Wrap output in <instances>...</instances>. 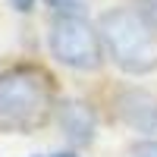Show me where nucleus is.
<instances>
[{"label": "nucleus", "mask_w": 157, "mask_h": 157, "mask_svg": "<svg viewBox=\"0 0 157 157\" xmlns=\"http://www.w3.org/2000/svg\"><path fill=\"white\" fill-rule=\"evenodd\" d=\"M60 126L72 145H88L94 138V116L82 101H66L60 104Z\"/></svg>", "instance_id": "obj_5"}, {"label": "nucleus", "mask_w": 157, "mask_h": 157, "mask_svg": "<svg viewBox=\"0 0 157 157\" xmlns=\"http://www.w3.org/2000/svg\"><path fill=\"white\" fill-rule=\"evenodd\" d=\"M129 157H157V141H138Z\"/></svg>", "instance_id": "obj_8"}, {"label": "nucleus", "mask_w": 157, "mask_h": 157, "mask_svg": "<svg viewBox=\"0 0 157 157\" xmlns=\"http://www.w3.org/2000/svg\"><path fill=\"white\" fill-rule=\"evenodd\" d=\"M120 120L141 135H157V98L141 88H129L116 98Z\"/></svg>", "instance_id": "obj_4"}, {"label": "nucleus", "mask_w": 157, "mask_h": 157, "mask_svg": "<svg viewBox=\"0 0 157 157\" xmlns=\"http://www.w3.org/2000/svg\"><path fill=\"white\" fill-rule=\"evenodd\" d=\"M135 6H138V16L151 29H157V0H135Z\"/></svg>", "instance_id": "obj_7"}, {"label": "nucleus", "mask_w": 157, "mask_h": 157, "mask_svg": "<svg viewBox=\"0 0 157 157\" xmlns=\"http://www.w3.org/2000/svg\"><path fill=\"white\" fill-rule=\"evenodd\" d=\"M54 113V82L41 66L0 72V132H35Z\"/></svg>", "instance_id": "obj_1"}, {"label": "nucleus", "mask_w": 157, "mask_h": 157, "mask_svg": "<svg viewBox=\"0 0 157 157\" xmlns=\"http://www.w3.org/2000/svg\"><path fill=\"white\" fill-rule=\"evenodd\" d=\"M10 6H13V10H19V13H29V10L35 6V0H10Z\"/></svg>", "instance_id": "obj_9"}, {"label": "nucleus", "mask_w": 157, "mask_h": 157, "mask_svg": "<svg viewBox=\"0 0 157 157\" xmlns=\"http://www.w3.org/2000/svg\"><path fill=\"white\" fill-rule=\"evenodd\" d=\"M44 3L57 13V19H63V16H82L88 0H44Z\"/></svg>", "instance_id": "obj_6"}, {"label": "nucleus", "mask_w": 157, "mask_h": 157, "mask_svg": "<svg viewBox=\"0 0 157 157\" xmlns=\"http://www.w3.org/2000/svg\"><path fill=\"white\" fill-rule=\"evenodd\" d=\"M101 41L123 72L148 75L157 69V32L135 10H110L101 16Z\"/></svg>", "instance_id": "obj_2"}, {"label": "nucleus", "mask_w": 157, "mask_h": 157, "mask_svg": "<svg viewBox=\"0 0 157 157\" xmlns=\"http://www.w3.org/2000/svg\"><path fill=\"white\" fill-rule=\"evenodd\" d=\"M50 157H75L72 151H63V154H50Z\"/></svg>", "instance_id": "obj_10"}, {"label": "nucleus", "mask_w": 157, "mask_h": 157, "mask_svg": "<svg viewBox=\"0 0 157 157\" xmlns=\"http://www.w3.org/2000/svg\"><path fill=\"white\" fill-rule=\"evenodd\" d=\"M50 54L69 69H98L101 38L82 16H63L50 25Z\"/></svg>", "instance_id": "obj_3"}]
</instances>
